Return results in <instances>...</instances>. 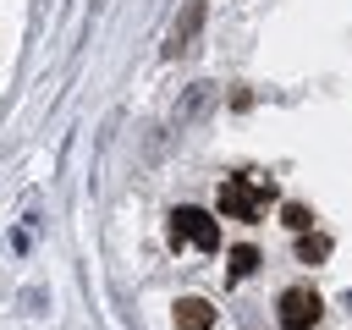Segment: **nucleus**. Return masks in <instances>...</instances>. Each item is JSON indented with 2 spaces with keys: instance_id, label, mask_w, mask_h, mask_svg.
<instances>
[{
  "instance_id": "f257e3e1",
  "label": "nucleus",
  "mask_w": 352,
  "mask_h": 330,
  "mask_svg": "<svg viewBox=\"0 0 352 330\" xmlns=\"http://www.w3.org/2000/svg\"><path fill=\"white\" fill-rule=\"evenodd\" d=\"M275 204V182L270 176H226L220 182V214L226 220H258Z\"/></svg>"
},
{
  "instance_id": "f03ea898",
  "label": "nucleus",
  "mask_w": 352,
  "mask_h": 330,
  "mask_svg": "<svg viewBox=\"0 0 352 330\" xmlns=\"http://www.w3.org/2000/svg\"><path fill=\"white\" fill-rule=\"evenodd\" d=\"M170 242H187V248L214 253V248H220V226H214V214H209V209L182 204V209H170Z\"/></svg>"
},
{
  "instance_id": "7ed1b4c3",
  "label": "nucleus",
  "mask_w": 352,
  "mask_h": 330,
  "mask_svg": "<svg viewBox=\"0 0 352 330\" xmlns=\"http://www.w3.org/2000/svg\"><path fill=\"white\" fill-rule=\"evenodd\" d=\"M319 314H324L319 292H308V286L280 292V330H319Z\"/></svg>"
},
{
  "instance_id": "20e7f679",
  "label": "nucleus",
  "mask_w": 352,
  "mask_h": 330,
  "mask_svg": "<svg viewBox=\"0 0 352 330\" xmlns=\"http://www.w3.org/2000/svg\"><path fill=\"white\" fill-rule=\"evenodd\" d=\"M198 28H204V0H187V11H182V22L170 28V44H165V55H170V60H182V55L192 50V38H198Z\"/></svg>"
},
{
  "instance_id": "39448f33",
  "label": "nucleus",
  "mask_w": 352,
  "mask_h": 330,
  "mask_svg": "<svg viewBox=\"0 0 352 330\" xmlns=\"http://www.w3.org/2000/svg\"><path fill=\"white\" fill-rule=\"evenodd\" d=\"M214 324V308L204 297H182L176 302V330H209Z\"/></svg>"
},
{
  "instance_id": "423d86ee",
  "label": "nucleus",
  "mask_w": 352,
  "mask_h": 330,
  "mask_svg": "<svg viewBox=\"0 0 352 330\" xmlns=\"http://www.w3.org/2000/svg\"><path fill=\"white\" fill-rule=\"evenodd\" d=\"M297 258H302V264L330 258V236H297Z\"/></svg>"
},
{
  "instance_id": "0eeeda50",
  "label": "nucleus",
  "mask_w": 352,
  "mask_h": 330,
  "mask_svg": "<svg viewBox=\"0 0 352 330\" xmlns=\"http://www.w3.org/2000/svg\"><path fill=\"white\" fill-rule=\"evenodd\" d=\"M253 270H258V253H253L248 242H242V248H231V275H236V280H248Z\"/></svg>"
},
{
  "instance_id": "6e6552de",
  "label": "nucleus",
  "mask_w": 352,
  "mask_h": 330,
  "mask_svg": "<svg viewBox=\"0 0 352 330\" xmlns=\"http://www.w3.org/2000/svg\"><path fill=\"white\" fill-rule=\"evenodd\" d=\"M280 220H286V226H292L297 236H308V226H314V214H308V204H286V209H280Z\"/></svg>"
}]
</instances>
